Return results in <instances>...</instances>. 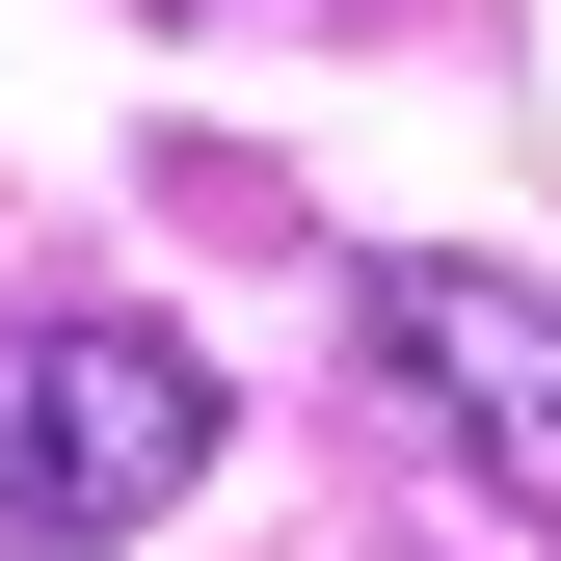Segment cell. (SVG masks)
I'll use <instances>...</instances> for the list:
<instances>
[{
    "mask_svg": "<svg viewBox=\"0 0 561 561\" xmlns=\"http://www.w3.org/2000/svg\"><path fill=\"white\" fill-rule=\"evenodd\" d=\"M215 347L187 321H134V295H27L0 321V535L27 561H107V535H161L187 481H215Z\"/></svg>",
    "mask_w": 561,
    "mask_h": 561,
    "instance_id": "1",
    "label": "cell"
},
{
    "mask_svg": "<svg viewBox=\"0 0 561 561\" xmlns=\"http://www.w3.org/2000/svg\"><path fill=\"white\" fill-rule=\"evenodd\" d=\"M347 347L428 401V455L481 481V508H535V535H561V295H535V267L375 241V267H347Z\"/></svg>",
    "mask_w": 561,
    "mask_h": 561,
    "instance_id": "2",
    "label": "cell"
}]
</instances>
